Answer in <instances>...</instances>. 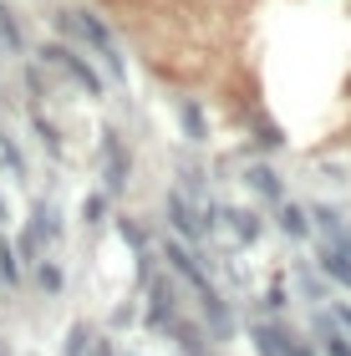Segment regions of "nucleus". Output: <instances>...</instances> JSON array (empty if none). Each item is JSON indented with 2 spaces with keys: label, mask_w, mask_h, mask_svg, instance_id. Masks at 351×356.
I'll return each instance as SVG.
<instances>
[{
  "label": "nucleus",
  "mask_w": 351,
  "mask_h": 356,
  "mask_svg": "<svg viewBox=\"0 0 351 356\" xmlns=\"http://www.w3.org/2000/svg\"><path fill=\"white\" fill-rule=\"evenodd\" d=\"M56 21H61V31H72L76 41L87 46L92 56L107 67V76H122L127 72V61H122V51H117V41H113V31H107L92 10H56Z\"/></svg>",
  "instance_id": "obj_1"
},
{
  "label": "nucleus",
  "mask_w": 351,
  "mask_h": 356,
  "mask_svg": "<svg viewBox=\"0 0 351 356\" xmlns=\"http://www.w3.org/2000/svg\"><path fill=\"white\" fill-rule=\"evenodd\" d=\"M41 61L46 67H56V72H67L76 87H82L87 97H102V76L92 72V61L87 56H76L72 46H61V41H51V46H41Z\"/></svg>",
  "instance_id": "obj_2"
},
{
  "label": "nucleus",
  "mask_w": 351,
  "mask_h": 356,
  "mask_svg": "<svg viewBox=\"0 0 351 356\" xmlns=\"http://www.w3.org/2000/svg\"><path fill=\"white\" fill-rule=\"evenodd\" d=\"M122 178H127V158L117 148V138L107 133V188H122Z\"/></svg>",
  "instance_id": "obj_3"
},
{
  "label": "nucleus",
  "mask_w": 351,
  "mask_h": 356,
  "mask_svg": "<svg viewBox=\"0 0 351 356\" xmlns=\"http://www.w3.org/2000/svg\"><path fill=\"white\" fill-rule=\"evenodd\" d=\"M229 234L239 239V245H245V239H254V234H260V219H254V214H245V209H229Z\"/></svg>",
  "instance_id": "obj_4"
},
{
  "label": "nucleus",
  "mask_w": 351,
  "mask_h": 356,
  "mask_svg": "<svg viewBox=\"0 0 351 356\" xmlns=\"http://www.w3.org/2000/svg\"><path fill=\"white\" fill-rule=\"evenodd\" d=\"M0 36H6V46H21V26H15V15L0 6Z\"/></svg>",
  "instance_id": "obj_5"
},
{
  "label": "nucleus",
  "mask_w": 351,
  "mask_h": 356,
  "mask_svg": "<svg viewBox=\"0 0 351 356\" xmlns=\"http://www.w3.org/2000/svg\"><path fill=\"white\" fill-rule=\"evenodd\" d=\"M183 127H188V138H204V122H199V107L194 102H183Z\"/></svg>",
  "instance_id": "obj_6"
},
{
  "label": "nucleus",
  "mask_w": 351,
  "mask_h": 356,
  "mask_svg": "<svg viewBox=\"0 0 351 356\" xmlns=\"http://www.w3.org/2000/svg\"><path fill=\"white\" fill-rule=\"evenodd\" d=\"M280 224H285V234H306V219H300V209H285Z\"/></svg>",
  "instance_id": "obj_7"
},
{
  "label": "nucleus",
  "mask_w": 351,
  "mask_h": 356,
  "mask_svg": "<svg viewBox=\"0 0 351 356\" xmlns=\"http://www.w3.org/2000/svg\"><path fill=\"white\" fill-rule=\"evenodd\" d=\"M0 158L10 163V173H21V153H15V143H10V138H0Z\"/></svg>",
  "instance_id": "obj_8"
},
{
  "label": "nucleus",
  "mask_w": 351,
  "mask_h": 356,
  "mask_svg": "<svg viewBox=\"0 0 351 356\" xmlns=\"http://www.w3.org/2000/svg\"><path fill=\"white\" fill-rule=\"evenodd\" d=\"M250 178H254V188H260V193H280V188H275V178H270L265 168H254Z\"/></svg>",
  "instance_id": "obj_9"
},
{
  "label": "nucleus",
  "mask_w": 351,
  "mask_h": 356,
  "mask_svg": "<svg viewBox=\"0 0 351 356\" xmlns=\"http://www.w3.org/2000/svg\"><path fill=\"white\" fill-rule=\"evenodd\" d=\"M0 270H6V280H15V254H10V245H0Z\"/></svg>",
  "instance_id": "obj_10"
},
{
  "label": "nucleus",
  "mask_w": 351,
  "mask_h": 356,
  "mask_svg": "<svg viewBox=\"0 0 351 356\" xmlns=\"http://www.w3.org/2000/svg\"><path fill=\"white\" fill-rule=\"evenodd\" d=\"M41 285H51V290L61 285V275H56V265H41Z\"/></svg>",
  "instance_id": "obj_11"
}]
</instances>
